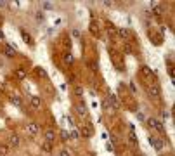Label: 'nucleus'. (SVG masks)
<instances>
[{
  "mask_svg": "<svg viewBox=\"0 0 175 156\" xmlns=\"http://www.w3.org/2000/svg\"><path fill=\"white\" fill-rule=\"evenodd\" d=\"M146 123L151 127V129H154V130H158L160 134H165V125L158 120V118H154V116H151V118H146Z\"/></svg>",
  "mask_w": 175,
  "mask_h": 156,
  "instance_id": "obj_1",
  "label": "nucleus"
},
{
  "mask_svg": "<svg viewBox=\"0 0 175 156\" xmlns=\"http://www.w3.org/2000/svg\"><path fill=\"white\" fill-rule=\"evenodd\" d=\"M148 94H149L153 99H161V90H160L158 85H151V87L148 89Z\"/></svg>",
  "mask_w": 175,
  "mask_h": 156,
  "instance_id": "obj_2",
  "label": "nucleus"
},
{
  "mask_svg": "<svg viewBox=\"0 0 175 156\" xmlns=\"http://www.w3.org/2000/svg\"><path fill=\"white\" fill-rule=\"evenodd\" d=\"M149 144H151L156 151H163V148H165L163 141H161V139H154V137H149Z\"/></svg>",
  "mask_w": 175,
  "mask_h": 156,
  "instance_id": "obj_3",
  "label": "nucleus"
},
{
  "mask_svg": "<svg viewBox=\"0 0 175 156\" xmlns=\"http://www.w3.org/2000/svg\"><path fill=\"white\" fill-rule=\"evenodd\" d=\"M92 134H94L92 123H89L87 127H82V129H80V135H82V137H92Z\"/></svg>",
  "mask_w": 175,
  "mask_h": 156,
  "instance_id": "obj_4",
  "label": "nucleus"
},
{
  "mask_svg": "<svg viewBox=\"0 0 175 156\" xmlns=\"http://www.w3.org/2000/svg\"><path fill=\"white\" fill-rule=\"evenodd\" d=\"M30 101H31V106H33L35 109H42V99H40L38 96H33Z\"/></svg>",
  "mask_w": 175,
  "mask_h": 156,
  "instance_id": "obj_5",
  "label": "nucleus"
},
{
  "mask_svg": "<svg viewBox=\"0 0 175 156\" xmlns=\"http://www.w3.org/2000/svg\"><path fill=\"white\" fill-rule=\"evenodd\" d=\"M151 5H153V14H154V16H158V17H161V14H163L161 5H158V2H153Z\"/></svg>",
  "mask_w": 175,
  "mask_h": 156,
  "instance_id": "obj_6",
  "label": "nucleus"
},
{
  "mask_svg": "<svg viewBox=\"0 0 175 156\" xmlns=\"http://www.w3.org/2000/svg\"><path fill=\"white\" fill-rule=\"evenodd\" d=\"M76 111L80 113V116H82V118H85V116L89 115V111H87V108H85V104H83V102H80V104L76 106Z\"/></svg>",
  "mask_w": 175,
  "mask_h": 156,
  "instance_id": "obj_7",
  "label": "nucleus"
},
{
  "mask_svg": "<svg viewBox=\"0 0 175 156\" xmlns=\"http://www.w3.org/2000/svg\"><path fill=\"white\" fill-rule=\"evenodd\" d=\"M9 142H10V146H12V148H17V146L21 144V142H19V135H17V134H12V135H10V139H9Z\"/></svg>",
  "mask_w": 175,
  "mask_h": 156,
  "instance_id": "obj_8",
  "label": "nucleus"
},
{
  "mask_svg": "<svg viewBox=\"0 0 175 156\" xmlns=\"http://www.w3.org/2000/svg\"><path fill=\"white\" fill-rule=\"evenodd\" d=\"M38 129H40V127H38V125H36V123H30V125H28V129H26V130H28V132H30V134H31V135H36V134H38Z\"/></svg>",
  "mask_w": 175,
  "mask_h": 156,
  "instance_id": "obj_9",
  "label": "nucleus"
},
{
  "mask_svg": "<svg viewBox=\"0 0 175 156\" xmlns=\"http://www.w3.org/2000/svg\"><path fill=\"white\" fill-rule=\"evenodd\" d=\"M45 139H47V142H52V141L56 139V132H54L52 129H49V130L45 132Z\"/></svg>",
  "mask_w": 175,
  "mask_h": 156,
  "instance_id": "obj_10",
  "label": "nucleus"
},
{
  "mask_svg": "<svg viewBox=\"0 0 175 156\" xmlns=\"http://www.w3.org/2000/svg\"><path fill=\"white\" fill-rule=\"evenodd\" d=\"M19 33H21V36H23L24 43H28V45H30V43H31V36H30V35H28V33H26L24 30H19Z\"/></svg>",
  "mask_w": 175,
  "mask_h": 156,
  "instance_id": "obj_11",
  "label": "nucleus"
},
{
  "mask_svg": "<svg viewBox=\"0 0 175 156\" xmlns=\"http://www.w3.org/2000/svg\"><path fill=\"white\" fill-rule=\"evenodd\" d=\"M5 56H7V57H14V56H16V49H12L10 45H7V47H5Z\"/></svg>",
  "mask_w": 175,
  "mask_h": 156,
  "instance_id": "obj_12",
  "label": "nucleus"
},
{
  "mask_svg": "<svg viewBox=\"0 0 175 156\" xmlns=\"http://www.w3.org/2000/svg\"><path fill=\"white\" fill-rule=\"evenodd\" d=\"M42 7H43L45 10H52V9H54V3L47 0V2H42Z\"/></svg>",
  "mask_w": 175,
  "mask_h": 156,
  "instance_id": "obj_13",
  "label": "nucleus"
},
{
  "mask_svg": "<svg viewBox=\"0 0 175 156\" xmlns=\"http://www.w3.org/2000/svg\"><path fill=\"white\" fill-rule=\"evenodd\" d=\"M120 35H121L123 38H130V30H128V28H121V30H120Z\"/></svg>",
  "mask_w": 175,
  "mask_h": 156,
  "instance_id": "obj_14",
  "label": "nucleus"
},
{
  "mask_svg": "<svg viewBox=\"0 0 175 156\" xmlns=\"http://www.w3.org/2000/svg\"><path fill=\"white\" fill-rule=\"evenodd\" d=\"M62 61H64L66 64H73V56H71V54H64V56H62Z\"/></svg>",
  "mask_w": 175,
  "mask_h": 156,
  "instance_id": "obj_15",
  "label": "nucleus"
},
{
  "mask_svg": "<svg viewBox=\"0 0 175 156\" xmlns=\"http://www.w3.org/2000/svg\"><path fill=\"white\" fill-rule=\"evenodd\" d=\"M16 76H17L19 80H24V78H26V73H24V69H21V68H19V69H16Z\"/></svg>",
  "mask_w": 175,
  "mask_h": 156,
  "instance_id": "obj_16",
  "label": "nucleus"
},
{
  "mask_svg": "<svg viewBox=\"0 0 175 156\" xmlns=\"http://www.w3.org/2000/svg\"><path fill=\"white\" fill-rule=\"evenodd\" d=\"M42 149H43L45 153H50V151H52V142H43V144H42Z\"/></svg>",
  "mask_w": 175,
  "mask_h": 156,
  "instance_id": "obj_17",
  "label": "nucleus"
},
{
  "mask_svg": "<svg viewBox=\"0 0 175 156\" xmlns=\"http://www.w3.org/2000/svg\"><path fill=\"white\" fill-rule=\"evenodd\" d=\"M89 30H90V33H92V35H99V30H97V26H95V23H90V26H89Z\"/></svg>",
  "mask_w": 175,
  "mask_h": 156,
  "instance_id": "obj_18",
  "label": "nucleus"
},
{
  "mask_svg": "<svg viewBox=\"0 0 175 156\" xmlns=\"http://www.w3.org/2000/svg\"><path fill=\"white\" fill-rule=\"evenodd\" d=\"M7 153H9V148L5 144H0V156H7Z\"/></svg>",
  "mask_w": 175,
  "mask_h": 156,
  "instance_id": "obj_19",
  "label": "nucleus"
},
{
  "mask_svg": "<svg viewBox=\"0 0 175 156\" xmlns=\"http://www.w3.org/2000/svg\"><path fill=\"white\" fill-rule=\"evenodd\" d=\"M35 19H36V21H38V23H42V21H43V19H45V16H43V12H40V10H38V12H36V14H35Z\"/></svg>",
  "mask_w": 175,
  "mask_h": 156,
  "instance_id": "obj_20",
  "label": "nucleus"
},
{
  "mask_svg": "<svg viewBox=\"0 0 175 156\" xmlns=\"http://www.w3.org/2000/svg\"><path fill=\"white\" fill-rule=\"evenodd\" d=\"M10 102H12L16 108H21V99H19V97H12V99H10Z\"/></svg>",
  "mask_w": 175,
  "mask_h": 156,
  "instance_id": "obj_21",
  "label": "nucleus"
},
{
  "mask_svg": "<svg viewBox=\"0 0 175 156\" xmlns=\"http://www.w3.org/2000/svg\"><path fill=\"white\" fill-rule=\"evenodd\" d=\"M61 139H62V141H64V142H66V141H68V139H69V134H68V132H66V130H64V129H62V130H61Z\"/></svg>",
  "mask_w": 175,
  "mask_h": 156,
  "instance_id": "obj_22",
  "label": "nucleus"
},
{
  "mask_svg": "<svg viewBox=\"0 0 175 156\" xmlns=\"http://www.w3.org/2000/svg\"><path fill=\"white\" fill-rule=\"evenodd\" d=\"M128 139H130V142H132L134 146L137 144V137H135V134H134V132H130V134H128Z\"/></svg>",
  "mask_w": 175,
  "mask_h": 156,
  "instance_id": "obj_23",
  "label": "nucleus"
},
{
  "mask_svg": "<svg viewBox=\"0 0 175 156\" xmlns=\"http://www.w3.org/2000/svg\"><path fill=\"white\" fill-rule=\"evenodd\" d=\"M71 35H73L75 38H82V33H80V30H78V28H75V30L71 31Z\"/></svg>",
  "mask_w": 175,
  "mask_h": 156,
  "instance_id": "obj_24",
  "label": "nucleus"
},
{
  "mask_svg": "<svg viewBox=\"0 0 175 156\" xmlns=\"http://www.w3.org/2000/svg\"><path fill=\"white\" fill-rule=\"evenodd\" d=\"M75 94L82 97V96H83V89H82V87H75Z\"/></svg>",
  "mask_w": 175,
  "mask_h": 156,
  "instance_id": "obj_25",
  "label": "nucleus"
},
{
  "mask_svg": "<svg viewBox=\"0 0 175 156\" xmlns=\"http://www.w3.org/2000/svg\"><path fill=\"white\" fill-rule=\"evenodd\" d=\"M69 137H71V139H78V137H80V134H78L76 130H71V132H69Z\"/></svg>",
  "mask_w": 175,
  "mask_h": 156,
  "instance_id": "obj_26",
  "label": "nucleus"
},
{
  "mask_svg": "<svg viewBox=\"0 0 175 156\" xmlns=\"http://www.w3.org/2000/svg\"><path fill=\"white\" fill-rule=\"evenodd\" d=\"M160 115H161V118H163V120H168V118H170V113H168V111H161Z\"/></svg>",
  "mask_w": 175,
  "mask_h": 156,
  "instance_id": "obj_27",
  "label": "nucleus"
},
{
  "mask_svg": "<svg viewBox=\"0 0 175 156\" xmlns=\"http://www.w3.org/2000/svg\"><path fill=\"white\" fill-rule=\"evenodd\" d=\"M104 108H106V109H113V106H111L109 99H106V101H104Z\"/></svg>",
  "mask_w": 175,
  "mask_h": 156,
  "instance_id": "obj_28",
  "label": "nucleus"
},
{
  "mask_svg": "<svg viewBox=\"0 0 175 156\" xmlns=\"http://www.w3.org/2000/svg\"><path fill=\"white\" fill-rule=\"evenodd\" d=\"M135 116H137V120H139V122H144V120H146V116H144L142 113H137Z\"/></svg>",
  "mask_w": 175,
  "mask_h": 156,
  "instance_id": "obj_29",
  "label": "nucleus"
},
{
  "mask_svg": "<svg viewBox=\"0 0 175 156\" xmlns=\"http://www.w3.org/2000/svg\"><path fill=\"white\" fill-rule=\"evenodd\" d=\"M59 156H71V155H69V151H66V149H62V151L59 153Z\"/></svg>",
  "mask_w": 175,
  "mask_h": 156,
  "instance_id": "obj_30",
  "label": "nucleus"
},
{
  "mask_svg": "<svg viewBox=\"0 0 175 156\" xmlns=\"http://www.w3.org/2000/svg\"><path fill=\"white\" fill-rule=\"evenodd\" d=\"M106 149H108V151H115V146H113V144H106Z\"/></svg>",
  "mask_w": 175,
  "mask_h": 156,
  "instance_id": "obj_31",
  "label": "nucleus"
},
{
  "mask_svg": "<svg viewBox=\"0 0 175 156\" xmlns=\"http://www.w3.org/2000/svg\"><path fill=\"white\" fill-rule=\"evenodd\" d=\"M3 7H7V2L5 0H0V9H3Z\"/></svg>",
  "mask_w": 175,
  "mask_h": 156,
  "instance_id": "obj_32",
  "label": "nucleus"
},
{
  "mask_svg": "<svg viewBox=\"0 0 175 156\" xmlns=\"http://www.w3.org/2000/svg\"><path fill=\"white\" fill-rule=\"evenodd\" d=\"M38 73H40V76H43V78H45V76H47V73H45V69H40V71H38Z\"/></svg>",
  "mask_w": 175,
  "mask_h": 156,
  "instance_id": "obj_33",
  "label": "nucleus"
},
{
  "mask_svg": "<svg viewBox=\"0 0 175 156\" xmlns=\"http://www.w3.org/2000/svg\"><path fill=\"white\" fill-rule=\"evenodd\" d=\"M102 3H104V5H106V7H111V2H109V0H104V2H102Z\"/></svg>",
  "mask_w": 175,
  "mask_h": 156,
  "instance_id": "obj_34",
  "label": "nucleus"
},
{
  "mask_svg": "<svg viewBox=\"0 0 175 156\" xmlns=\"http://www.w3.org/2000/svg\"><path fill=\"white\" fill-rule=\"evenodd\" d=\"M2 23H3V17H2V16H0V26H2Z\"/></svg>",
  "mask_w": 175,
  "mask_h": 156,
  "instance_id": "obj_35",
  "label": "nucleus"
}]
</instances>
